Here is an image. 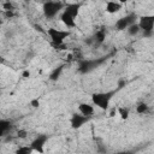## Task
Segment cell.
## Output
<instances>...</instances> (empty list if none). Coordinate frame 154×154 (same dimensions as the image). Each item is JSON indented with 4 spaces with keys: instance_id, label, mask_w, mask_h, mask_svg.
I'll return each instance as SVG.
<instances>
[{
    "instance_id": "1",
    "label": "cell",
    "mask_w": 154,
    "mask_h": 154,
    "mask_svg": "<svg viewBox=\"0 0 154 154\" xmlns=\"http://www.w3.org/2000/svg\"><path fill=\"white\" fill-rule=\"evenodd\" d=\"M81 7H82L81 2H76V1L64 6L63 12L60 14V20L63 22V24L66 28H75L76 26V18L79 14Z\"/></svg>"
},
{
    "instance_id": "2",
    "label": "cell",
    "mask_w": 154,
    "mask_h": 154,
    "mask_svg": "<svg viewBox=\"0 0 154 154\" xmlns=\"http://www.w3.org/2000/svg\"><path fill=\"white\" fill-rule=\"evenodd\" d=\"M118 91V89L116 90H111V91H101V93H94L91 94V102L94 106L99 107L100 109H108L109 102L113 97V95H116V93Z\"/></svg>"
},
{
    "instance_id": "3",
    "label": "cell",
    "mask_w": 154,
    "mask_h": 154,
    "mask_svg": "<svg viewBox=\"0 0 154 154\" xmlns=\"http://www.w3.org/2000/svg\"><path fill=\"white\" fill-rule=\"evenodd\" d=\"M64 4L61 1H57V0H47L43 2L42 5V12L43 16L47 19H53L55 16H58V13H60L64 8Z\"/></svg>"
},
{
    "instance_id": "4",
    "label": "cell",
    "mask_w": 154,
    "mask_h": 154,
    "mask_svg": "<svg viewBox=\"0 0 154 154\" xmlns=\"http://www.w3.org/2000/svg\"><path fill=\"white\" fill-rule=\"evenodd\" d=\"M47 35L51 38V42L54 47L60 48L64 46L65 40L70 36V31L69 30H61V29H57V28H48L47 29Z\"/></svg>"
},
{
    "instance_id": "5",
    "label": "cell",
    "mask_w": 154,
    "mask_h": 154,
    "mask_svg": "<svg viewBox=\"0 0 154 154\" xmlns=\"http://www.w3.org/2000/svg\"><path fill=\"white\" fill-rule=\"evenodd\" d=\"M138 26L143 31L144 36H152L153 34V28H154V16L147 14V16H141L138 18Z\"/></svg>"
},
{
    "instance_id": "6",
    "label": "cell",
    "mask_w": 154,
    "mask_h": 154,
    "mask_svg": "<svg viewBox=\"0 0 154 154\" xmlns=\"http://www.w3.org/2000/svg\"><path fill=\"white\" fill-rule=\"evenodd\" d=\"M105 60H106V58H102V59H93V60H81L78 63V71L81 73L90 72L95 67H97L100 64H102Z\"/></svg>"
},
{
    "instance_id": "7",
    "label": "cell",
    "mask_w": 154,
    "mask_h": 154,
    "mask_svg": "<svg viewBox=\"0 0 154 154\" xmlns=\"http://www.w3.org/2000/svg\"><path fill=\"white\" fill-rule=\"evenodd\" d=\"M136 19H137V14H136V13H129V14H126V16L119 18V19L116 22L114 28H116V30H118V31L125 30V29H128L131 24L136 23Z\"/></svg>"
},
{
    "instance_id": "8",
    "label": "cell",
    "mask_w": 154,
    "mask_h": 154,
    "mask_svg": "<svg viewBox=\"0 0 154 154\" xmlns=\"http://www.w3.org/2000/svg\"><path fill=\"white\" fill-rule=\"evenodd\" d=\"M89 120H90V117L83 116L81 113H73L72 117H71V119H70V124H71V128L72 129H79L85 123H88Z\"/></svg>"
},
{
    "instance_id": "9",
    "label": "cell",
    "mask_w": 154,
    "mask_h": 154,
    "mask_svg": "<svg viewBox=\"0 0 154 154\" xmlns=\"http://www.w3.org/2000/svg\"><path fill=\"white\" fill-rule=\"evenodd\" d=\"M47 140H48V136H46V135H38V136L31 142L30 147L32 148L34 152H40V153H42V152H43V146L46 144Z\"/></svg>"
},
{
    "instance_id": "10",
    "label": "cell",
    "mask_w": 154,
    "mask_h": 154,
    "mask_svg": "<svg viewBox=\"0 0 154 154\" xmlns=\"http://www.w3.org/2000/svg\"><path fill=\"white\" fill-rule=\"evenodd\" d=\"M122 10V4L116 1V0H108L106 2V6H105V11L109 14H114L117 12H119Z\"/></svg>"
},
{
    "instance_id": "11",
    "label": "cell",
    "mask_w": 154,
    "mask_h": 154,
    "mask_svg": "<svg viewBox=\"0 0 154 154\" xmlns=\"http://www.w3.org/2000/svg\"><path fill=\"white\" fill-rule=\"evenodd\" d=\"M13 125L12 122L7 120V119H1L0 118V138H2L4 136H6L7 134H10V131L12 130Z\"/></svg>"
},
{
    "instance_id": "12",
    "label": "cell",
    "mask_w": 154,
    "mask_h": 154,
    "mask_svg": "<svg viewBox=\"0 0 154 154\" xmlns=\"http://www.w3.org/2000/svg\"><path fill=\"white\" fill-rule=\"evenodd\" d=\"M78 112L81 114H83V116H87V117H90L91 118L93 114H94V112H95V109H94V106L93 105L83 102V103H79L78 105Z\"/></svg>"
},
{
    "instance_id": "13",
    "label": "cell",
    "mask_w": 154,
    "mask_h": 154,
    "mask_svg": "<svg viewBox=\"0 0 154 154\" xmlns=\"http://www.w3.org/2000/svg\"><path fill=\"white\" fill-rule=\"evenodd\" d=\"M136 112L140 113V114H147L149 112V106L144 102H140L137 106H136Z\"/></svg>"
},
{
    "instance_id": "14",
    "label": "cell",
    "mask_w": 154,
    "mask_h": 154,
    "mask_svg": "<svg viewBox=\"0 0 154 154\" xmlns=\"http://www.w3.org/2000/svg\"><path fill=\"white\" fill-rule=\"evenodd\" d=\"M126 30H128V34H129V35H131V36H135V35H137V34L141 31V29H140V26H138V24H137V23L131 24Z\"/></svg>"
},
{
    "instance_id": "15",
    "label": "cell",
    "mask_w": 154,
    "mask_h": 154,
    "mask_svg": "<svg viewBox=\"0 0 154 154\" xmlns=\"http://www.w3.org/2000/svg\"><path fill=\"white\" fill-rule=\"evenodd\" d=\"M118 114L120 116V118L122 119H128L129 118V116H130V109H129V107H119L118 108Z\"/></svg>"
},
{
    "instance_id": "16",
    "label": "cell",
    "mask_w": 154,
    "mask_h": 154,
    "mask_svg": "<svg viewBox=\"0 0 154 154\" xmlns=\"http://www.w3.org/2000/svg\"><path fill=\"white\" fill-rule=\"evenodd\" d=\"M94 37H95V41H96V42L101 43V42H103V40L106 38V31H105L103 29H100V30L96 31V34H95Z\"/></svg>"
},
{
    "instance_id": "17",
    "label": "cell",
    "mask_w": 154,
    "mask_h": 154,
    "mask_svg": "<svg viewBox=\"0 0 154 154\" xmlns=\"http://www.w3.org/2000/svg\"><path fill=\"white\" fill-rule=\"evenodd\" d=\"M61 71H63V66H59V67L54 69V71L51 73L49 78H51L52 81H55V79H58V77L60 76V72H61Z\"/></svg>"
},
{
    "instance_id": "18",
    "label": "cell",
    "mask_w": 154,
    "mask_h": 154,
    "mask_svg": "<svg viewBox=\"0 0 154 154\" xmlns=\"http://www.w3.org/2000/svg\"><path fill=\"white\" fill-rule=\"evenodd\" d=\"M16 152H17L18 154H28V153H31V152H34V150H32L31 147H20V148H18Z\"/></svg>"
},
{
    "instance_id": "19",
    "label": "cell",
    "mask_w": 154,
    "mask_h": 154,
    "mask_svg": "<svg viewBox=\"0 0 154 154\" xmlns=\"http://www.w3.org/2000/svg\"><path fill=\"white\" fill-rule=\"evenodd\" d=\"M18 137L19 138H25L26 137V131L25 130H19L18 131Z\"/></svg>"
},
{
    "instance_id": "20",
    "label": "cell",
    "mask_w": 154,
    "mask_h": 154,
    "mask_svg": "<svg viewBox=\"0 0 154 154\" xmlns=\"http://www.w3.org/2000/svg\"><path fill=\"white\" fill-rule=\"evenodd\" d=\"M116 1H118V2H120V4L123 5V4H126L129 0H116Z\"/></svg>"
},
{
    "instance_id": "21",
    "label": "cell",
    "mask_w": 154,
    "mask_h": 154,
    "mask_svg": "<svg viewBox=\"0 0 154 154\" xmlns=\"http://www.w3.org/2000/svg\"><path fill=\"white\" fill-rule=\"evenodd\" d=\"M1 24H2V22H1V19H0V26H1Z\"/></svg>"
},
{
    "instance_id": "22",
    "label": "cell",
    "mask_w": 154,
    "mask_h": 154,
    "mask_svg": "<svg viewBox=\"0 0 154 154\" xmlns=\"http://www.w3.org/2000/svg\"><path fill=\"white\" fill-rule=\"evenodd\" d=\"M75 1H76V2H77V0H75Z\"/></svg>"
}]
</instances>
